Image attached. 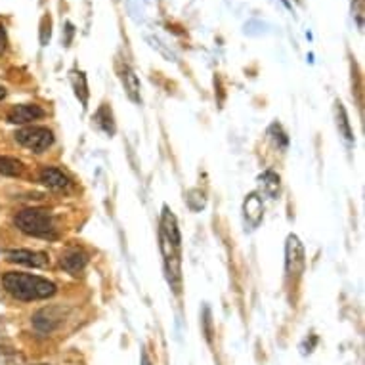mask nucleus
<instances>
[{"instance_id":"f257e3e1","label":"nucleus","mask_w":365,"mask_h":365,"mask_svg":"<svg viewBox=\"0 0 365 365\" xmlns=\"http://www.w3.org/2000/svg\"><path fill=\"white\" fill-rule=\"evenodd\" d=\"M2 285L10 295L18 300H42L56 295V285L39 276L8 271L2 278Z\"/></svg>"},{"instance_id":"f03ea898","label":"nucleus","mask_w":365,"mask_h":365,"mask_svg":"<svg viewBox=\"0 0 365 365\" xmlns=\"http://www.w3.org/2000/svg\"><path fill=\"white\" fill-rule=\"evenodd\" d=\"M18 230L33 237H56V222L54 218L48 214L44 209H25L18 212L14 218Z\"/></svg>"},{"instance_id":"7ed1b4c3","label":"nucleus","mask_w":365,"mask_h":365,"mask_svg":"<svg viewBox=\"0 0 365 365\" xmlns=\"http://www.w3.org/2000/svg\"><path fill=\"white\" fill-rule=\"evenodd\" d=\"M15 140L23 148L33 149L34 153H42L54 143V134L46 127H25L15 132Z\"/></svg>"},{"instance_id":"20e7f679","label":"nucleus","mask_w":365,"mask_h":365,"mask_svg":"<svg viewBox=\"0 0 365 365\" xmlns=\"http://www.w3.org/2000/svg\"><path fill=\"white\" fill-rule=\"evenodd\" d=\"M306 255L305 247L300 243V239L297 236L287 237V243H285V270L289 276L298 278L302 270H305Z\"/></svg>"},{"instance_id":"39448f33","label":"nucleus","mask_w":365,"mask_h":365,"mask_svg":"<svg viewBox=\"0 0 365 365\" xmlns=\"http://www.w3.org/2000/svg\"><path fill=\"white\" fill-rule=\"evenodd\" d=\"M61 319H63V310L58 306H48L34 314L33 325L41 333H50L61 324Z\"/></svg>"},{"instance_id":"423d86ee","label":"nucleus","mask_w":365,"mask_h":365,"mask_svg":"<svg viewBox=\"0 0 365 365\" xmlns=\"http://www.w3.org/2000/svg\"><path fill=\"white\" fill-rule=\"evenodd\" d=\"M8 260L10 262L21 264V266H29V268H46L48 257L44 252L39 250H27V249H15L8 250Z\"/></svg>"},{"instance_id":"0eeeda50","label":"nucleus","mask_w":365,"mask_h":365,"mask_svg":"<svg viewBox=\"0 0 365 365\" xmlns=\"http://www.w3.org/2000/svg\"><path fill=\"white\" fill-rule=\"evenodd\" d=\"M44 117V111H42L39 105L34 103H21V105H14V108L8 111V122L12 124H29V122L37 121Z\"/></svg>"},{"instance_id":"6e6552de","label":"nucleus","mask_w":365,"mask_h":365,"mask_svg":"<svg viewBox=\"0 0 365 365\" xmlns=\"http://www.w3.org/2000/svg\"><path fill=\"white\" fill-rule=\"evenodd\" d=\"M243 217L250 228H258L264 218L262 197L258 193H249L243 201Z\"/></svg>"},{"instance_id":"1a4fd4ad","label":"nucleus","mask_w":365,"mask_h":365,"mask_svg":"<svg viewBox=\"0 0 365 365\" xmlns=\"http://www.w3.org/2000/svg\"><path fill=\"white\" fill-rule=\"evenodd\" d=\"M161 233L167 237V239H169V243L172 245L174 249H180V243H182V236H180V230H178V222H176V217L172 214V210H169V207H162Z\"/></svg>"},{"instance_id":"9d476101","label":"nucleus","mask_w":365,"mask_h":365,"mask_svg":"<svg viewBox=\"0 0 365 365\" xmlns=\"http://www.w3.org/2000/svg\"><path fill=\"white\" fill-rule=\"evenodd\" d=\"M88 258L87 255L82 252L81 249H69L68 252H63L61 255V268L65 271H69L71 276H79L82 270H84V266H87Z\"/></svg>"},{"instance_id":"9b49d317","label":"nucleus","mask_w":365,"mask_h":365,"mask_svg":"<svg viewBox=\"0 0 365 365\" xmlns=\"http://www.w3.org/2000/svg\"><path fill=\"white\" fill-rule=\"evenodd\" d=\"M41 182L50 190H68L71 186V180L68 176L63 174L60 169H54V167H44L41 170Z\"/></svg>"},{"instance_id":"f8f14e48","label":"nucleus","mask_w":365,"mask_h":365,"mask_svg":"<svg viewBox=\"0 0 365 365\" xmlns=\"http://www.w3.org/2000/svg\"><path fill=\"white\" fill-rule=\"evenodd\" d=\"M121 81H122V87L127 90V94L129 98L132 100L134 103H140L142 102V94H140V81H138V77L129 65H124L121 69Z\"/></svg>"},{"instance_id":"ddd939ff","label":"nucleus","mask_w":365,"mask_h":365,"mask_svg":"<svg viewBox=\"0 0 365 365\" xmlns=\"http://www.w3.org/2000/svg\"><path fill=\"white\" fill-rule=\"evenodd\" d=\"M335 121H337L338 134L342 136L346 142H352V140H354V134H352L350 121H348V115H346L345 105L340 102L335 103Z\"/></svg>"},{"instance_id":"4468645a","label":"nucleus","mask_w":365,"mask_h":365,"mask_svg":"<svg viewBox=\"0 0 365 365\" xmlns=\"http://www.w3.org/2000/svg\"><path fill=\"white\" fill-rule=\"evenodd\" d=\"M71 84H73L75 96L81 100L82 108H87L88 96H90V92H88L87 77H84V73H82V71H73V73H71Z\"/></svg>"},{"instance_id":"2eb2a0df","label":"nucleus","mask_w":365,"mask_h":365,"mask_svg":"<svg viewBox=\"0 0 365 365\" xmlns=\"http://www.w3.org/2000/svg\"><path fill=\"white\" fill-rule=\"evenodd\" d=\"M258 182L262 186V191L266 196H270L271 199H276L279 196V176L271 170H266L264 174L258 176Z\"/></svg>"},{"instance_id":"dca6fc26","label":"nucleus","mask_w":365,"mask_h":365,"mask_svg":"<svg viewBox=\"0 0 365 365\" xmlns=\"http://www.w3.org/2000/svg\"><path fill=\"white\" fill-rule=\"evenodd\" d=\"M96 122H98V127H100L103 132H108L109 136L115 132V122H113V117H111V111L108 109V105H102L100 111L96 113Z\"/></svg>"},{"instance_id":"f3484780","label":"nucleus","mask_w":365,"mask_h":365,"mask_svg":"<svg viewBox=\"0 0 365 365\" xmlns=\"http://www.w3.org/2000/svg\"><path fill=\"white\" fill-rule=\"evenodd\" d=\"M23 172V165L12 157H0V174L4 176H20Z\"/></svg>"},{"instance_id":"a211bd4d","label":"nucleus","mask_w":365,"mask_h":365,"mask_svg":"<svg viewBox=\"0 0 365 365\" xmlns=\"http://www.w3.org/2000/svg\"><path fill=\"white\" fill-rule=\"evenodd\" d=\"M186 201L190 205L191 210H201L205 209V205H207V199H205V193L201 190H191L188 191V197H186Z\"/></svg>"},{"instance_id":"6ab92c4d","label":"nucleus","mask_w":365,"mask_h":365,"mask_svg":"<svg viewBox=\"0 0 365 365\" xmlns=\"http://www.w3.org/2000/svg\"><path fill=\"white\" fill-rule=\"evenodd\" d=\"M50 27H52V20H50V15H44L42 18V23H41V42L42 46H46L48 42H50Z\"/></svg>"},{"instance_id":"aec40b11","label":"nucleus","mask_w":365,"mask_h":365,"mask_svg":"<svg viewBox=\"0 0 365 365\" xmlns=\"http://www.w3.org/2000/svg\"><path fill=\"white\" fill-rule=\"evenodd\" d=\"M270 132H271V134H276V136H274V140H276V142H278V140H279V142H281V143H279L281 148H285V146L289 143V140H287V136H285V132H283V130H281V127H279V124H271Z\"/></svg>"},{"instance_id":"412c9836","label":"nucleus","mask_w":365,"mask_h":365,"mask_svg":"<svg viewBox=\"0 0 365 365\" xmlns=\"http://www.w3.org/2000/svg\"><path fill=\"white\" fill-rule=\"evenodd\" d=\"M356 4V18H358L359 29L364 27V0H354Z\"/></svg>"},{"instance_id":"4be33fe9","label":"nucleus","mask_w":365,"mask_h":365,"mask_svg":"<svg viewBox=\"0 0 365 365\" xmlns=\"http://www.w3.org/2000/svg\"><path fill=\"white\" fill-rule=\"evenodd\" d=\"M4 48H6V33H4V27L0 25V54L4 52Z\"/></svg>"},{"instance_id":"5701e85b","label":"nucleus","mask_w":365,"mask_h":365,"mask_svg":"<svg viewBox=\"0 0 365 365\" xmlns=\"http://www.w3.org/2000/svg\"><path fill=\"white\" fill-rule=\"evenodd\" d=\"M205 325H207V338L210 340V314H209V310H205Z\"/></svg>"},{"instance_id":"b1692460","label":"nucleus","mask_w":365,"mask_h":365,"mask_svg":"<svg viewBox=\"0 0 365 365\" xmlns=\"http://www.w3.org/2000/svg\"><path fill=\"white\" fill-rule=\"evenodd\" d=\"M142 365H151V361H149L148 354H146V352L142 354Z\"/></svg>"},{"instance_id":"393cba45","label":"nucleus","mask_w":365,"mask_h":365,"mask_svg":"<svg viewBox=\"0 0 365 365\" xmlns=\"http://www.w3.org/2000/svg\"><path fill=\"white\" fill-rule=\"evenodd\" d=\"M4 96H6V88L0 87V100H4Z\"/></svg>"},{"instance_id":"a878e982","label":"nucleus","mask_w":365,"mask_h":365,"mask_svg":"<svg viewBox=\"0 0 365 365\" xmlns=\"http://www.w3.org/2000/svg\"><path fill=\"white\" fill-rule=\"evenodd\" d=\"M0 338H2V324H0Z\"/></svg>"}]
</instances>
